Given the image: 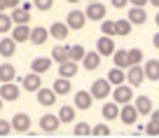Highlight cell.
<instances>
[{"label":"cell","mask_w":159,"mask_h":138,"mask_svg":"<svg viewBox=\"0 0 159 138\" xmlns=\"http://www.w3.org/2000/svg\"><path fill=\"white\" fill-rule=\"evenodd\" d=\"M124 75H126V82H129L131 87H140V84H143V80H145V73H143V66H140V63L129 66Z\"/></svg>","instance_id":"obj_5"},{"label":"cell","mask_w":159,"mask_h":138,"mask_svg":"<svg viewBox=\"0 0 159 138\" xmlns=\"http://www.w3.org/2000/svg\"><path fill=\"white\" fill-rule=\"evenodd\" d=\"M10 19H12V24H30V12L24 10V7H12Z\"/></svg>","instance_id":"obj_23"},{"label":"cell","mask_w":159,"mask_h":138,"mask_svg":"<svg viewBox=\"0 0 159 138\" xmlns=\"http://www.w3.org/2000/svg\"><path fill=\"white\" fill-rule=\"evenodd\" d=\"M110 94H112V101L119 103V105H122V103H131V101H134V87L122 82V84H117Z\"/></svg>","instance_id":"obj_2"},{"label":"cell","mask_w":159,"mask_h":138,"mask_svg":"<svg viewBox=\"0 0 159 138\" xmlns=\"http://www.w3.org/2000/svg\"><path fill=\"white\" fill-rule=\"evenodd\" d=\"M108 80L110 84H115V87H117V84H122V82H126V75H124V68H117V66H115V68H110V73H108Z\"/></svg>","instance_id":"obj_28"},{"label":"cell","mask_w":159,"mask_h":138,"mask_svg":"<svg viewBox=\"0 0 159 138\" xmlns=\"http://www.w3.org/2000/svg\"><path fill=\"white\" fill-rule=\"evenodd\" d=\"M10 124H12V131H16V133H26V131L30 129V117H28L26 113H16V115H12Z\"/></svg>","instance_id":"obj_6"},{"label":"cell","mask_w":159,"mask_h":138,"mask_svg":"<svg viewBox=\"0 0 159 138\" xmlns=\"http://www.w3.org/2000/svg\"><path fill=\"white\" fill-rule=\"evenodd\" d=\"M30 35V26L28 24H14L12 26V40L14 42H26Z\"/></svg>","instance_id":"obj_17"},{"label":"cell","mask_w":159,"mask_h":138,"mask_svg":"<svg viewBox=\"0 0 159 138\" xmlns=\"http://www.w3.org/2000/svg\"><path fill=\"white\" fill-rule=\"evenodd\" d=\"M148 2H152V7H159V0H148Z\"/></svg>","instance_id":"obj_48"},{"label":"cell","mask_w":159,"mask_h":138,"mask_svg":"<svg viewBox=\"0 0 159 138\" xmlns=\"http://www.w3.org/2000/svg\"><path fill=\"white\" fill-rule=\"evenodd\" d=\"M96 52H98L101 56H112V52H115L112 38H110V35H101L98 42H96Z\"/></svg>","instance_id":"obj_14"},{"label":"cell","mask_w":159,"mask_h":138,"mask_svg":"<svg viewBox=\"0 0 159 138\" xmlns=\"http://www.w3.org/2000/svg\"><path fill=\"white\" fill-rule=\"evenodd\" d=\"M101 33H103V35H110V38H112V35H115V21L103 19V24H101Z\"/></svg>","instance_id":"obj_37"},{"label":"cell","mask_w":159,"mask_h":138,"mask_svg":"<svg viewBox=\"0 0 159 138\" xmlns=\"http://www.w3.org/2000/svg\"><path fill=\"white\" fill-rule=\"evenodd\" d=\"M126 61H129V66H136V63H143V52L140 49H126Z\"/></svg>","instance_id":"obj_34"},{"label":"cell","mask_w":159,"mask_h":138,"mask_svg":"<svg viewBox=\"0 0 159 138\" xmlns=\"http://www.w3.org/2000/svg\"><path fill=\"white\" fill-rule=\"evenodd\" d=\"M143 73H145V77H148V80H152V82H159V61H157V59L145 61Z\"/></svg>","instance_id":"obj_19"},{"label":"cell","mask_w":159,"mask_h":138,"mask_svg":"<svg viewBox=\"0 0 159 138\" xmlns=\"http://www.w3.org/2000/svg\"><path fill=\"white\" fill-rule=\"evenodd\" d=\"M68 2H77V0H68Z\"/></svg>","instance_id":"obj_51"},{"label":"cell","mask_w":159,"mask_h":138,"mask_svg":"<svg viewBox=\"0 0 159 138\" xmlns=\"http://www.w3.org/2000/svg\"><path fill=\"white\" fill-rule=\"evenodd\" d=\"M21 94V89L14 82H0V99L2 101H16Z\"/></svg>","instance_id":"obj_8"},{"label":"cell","mask_w":159,"mask_h":138,"mask_svg":"<svg viewBox=\"0 0 159 138\" xmlns=\"http://www.w3.org/2000/svg\"><path fill=\"white\" fill-rule=\"evenodd\" d=\"M152 44H154V47H157V49H159V30H157V33H154V38H152Z\"/></svg>","instance_id":"obj_45"},{"label":"cell","mask_w":159,"mask_h":138,"mask_svg":"<svg viewBox=\"0 0 159 138\" xmlns=\"http://www.w3.org/2000/svg\"><path fill=\"white\" fill-rule=\"evenodd\" d=\"M110 91H112V84H110L105 77L94 80V82H91V89H89V94L94 96V99H98V101H105L110 96Z\"/></svg>","instance_id":"obj_1"},{"label":"cell","mask_w":159,"mask_h":138,"mask_svg":"<svg viewBox=\"0 0 159 138\" xmlns=\"http://www.w3.org/2000/svg\"><path fill=\"white\" fill-rule=\"evenodd\" d=\"M103 117H105V119H117V117H119V103L108 101V103L103 105Z\"/></svg>","instance_id":"obj_30"},{"label":"cell","mask_w":159,"mask_h":138,"mask_svg":"<svg viewBox=\"0 0 159 138\" xmlns=\"http://www.w3.org/2000/svg\"><path fill=\"white\" fill-rule=\"evenodd\" d=\"M7 7H5V0H0V12H5Z\"/></svg>","instance_id":"obj_47"},{"label":"cell","mask_w":159,"mask_h":138,"mask_svg":"<svg viewBox=\"0 0 159 138\" xmlns=\"http://www.w3.org/2000/svg\"><path fill=\"white\" fill-rule=\"evenodd\" d=\"M0 110H2V99H0Z\"/></svg>","instance_id":"obj_50"},{"label":"cell","mask_w":159,"mask_h":138,"mask_svg":"<svg viewBox=\"0 0 159 138\" xmlns=\"http://www.w3.org/2000/svg\"><path fill=\"white\" fill-rule=\"evenodd\" d=\"M49 66H52V59L49 56H38V59H33V63H30V70L33 73H47L49 70Z\"/></svg>","instance_id":"obj_25"},{"label":"cell","mask_w":159,"mask_h":138,"mask_svg":"<svg viewBox=\"0 0 159 138\" xmlns=\"http://www.w3.org/2000/svg\"><path fill=\"white\" fill-rule=\"evenodd\" d=\"M126 19L131 21V26H140V24L148 21V12H145V7H129Z\"/></svg>","instance_id":"obj_15"},{"label":"cell","mask_w":159,"mask_h":138,"mask_svg":"<svg viewBox=\"0 0 159 138\" xmlns=\"http://www.w3.org/2000/svg\"><path fill=\"white\" fill-rule=\"evenodd\" d=\"M35 99H38L40 105L49 108V105L56 103V91H54V89H47V87H40L38 91H35Z\"/></svg>","instance_id":"obj_7"},{"label":"cell","mask_w":159,"mask_h":138,"mask_svg":"<svg viewBox=\"0 0 159 138\" xmlns=\"http://www.w3.org/2000/svg\"><path fill=\"white\" fill-rule=\"evenodd\" d=\"M134 108L138 110V115H150L152 113V101H150V96H138V99H134Z\"/></svg>","instance_id":"obj_24"},{"label":"cell","mask_w":159,"mask_h":138,"mask_svg":"<svg viewBox=\"0 0 159 138\" xmlns=\"http://www.w3.org/2000/svg\"><path fill=\"white\" fill-rule=\"evenodd\" d=\"M52 89L56 91V96H66V94H70L73 84H70V80H68V77H59V80H54Z\"/></svg>","instance_id":"obj_26"},{"label":"cell","mask_w":159,"mask_h":138,"mask_svg":"<svg viewBox=\"0 0 159 138\" xmlns=\"http://www.w3.org/2000/svg\"><path fill=\"white\" fill-rule=\"evenodd\" d=\"M14 54H16V42L12 38H2V40H0V56L12 59Z\"/></svg>","instance_id":"obj_20"},{"label":"cell","mask_w":159,"mask_h":138,"mask_svg":"<svg viewBox=\"0 0 159 138\" xmlns=\"http://www.w3.org/2000/svg\"><path fill=\"white\" fill-rule=\"evenodd\" d=\"M84 16L89 21H103L105 19V5H101L98 0H96V2H89V7L84 10Z\"/></svg>","instance_id":"obj_9"},{"label":"cell","mask_w":159,"mask_h":138,"mask_svg":"<svg viewBox=\"0 0 159 138\" xmlns=\"http://www.w3.org/2000/svg\"><path fill=\"white\" fill-rule=\"evenodd\" d=\"M77 68L80 66L75 63V61H63V63H59V77H75V75H77Z\"/></svg>","instance_id":"obj_22"},{"label":"cell","mask_w":159,"mask_h":138,"mask_svg":"<svg viewBox=\"0 0 159 138\" xmlns=\"http://www.w3.org/2000/svg\"><path fill=\"white\" fill-rule=\"evenodd\" d=\"M143 131H145V133H150V136H159V122L150 119V122L143 126Z\"/></svg>","instance_id":"obj_40"},{"label":"cell","mask_w":159,"mask_h":138,"mask_svg":"<svg viewBox=\"0 0 159 138\" xmlns=\"http://www.w3.org/2000/svg\"><path fill=\"white\" fill-rule=\"evenodd\" d=\"M16 80V68L12 63H0V82H14Z\"/></svg>","instance_id":"obj_27"},{"label":"cell","mask_w":159,"mask_h":138,"mask_svg":"<svg viewBox=\"0 0 159 138\" xmlns=\"http://www.w3.org/2000/svg\"><path fill=\"white\" fill-rule=\"evenodd\" d=\"M112 61L117 68H129V61H126V49H115L112 52Z\"/></svg>","instance_id":"obj_31"},{"label":"cell","mask_w":159,"mask_h":138,"mask_svg":"<svg viewBox=\"0 0 159 138\" xmlns=\"http://www.w3.org/2000/svg\"><path fill=\"white\" fill-rule=\"evenodd\" d=\"M82 56H84V47H82V44H70L68 59L75 61V63H80V61H82Z\"/></svg>","instance_id":"obj_32"},{"label":"cell","mask_w":159,"mask_h":138,"mask_svg":"<svg viewBox=\"0 0 159 138\" xmlns=\"http://www.w3.org/2000/svg\"><path fill=\"white\" fill-rule=\"evenodd\" d=\"M91 133L94 136H108L110 133V126L105 122H101V124H96V126H91Z\"/></svg>","instance_id":"obj_38"},{"label":"cell","mask_w":159,"mask_h":138,"mask_svg":"<svg viewBox=\"0 0 159 138\" xmlns=\"http://www.w3.org/2000/svg\"><path fill=\"white\" fill-rule=\"evenodd\" d=\"M129 2L134 7H145V5H148V0H129Z\"/></svg>","instance_id":"obj_43"},{"label":"cell","mask_w":159,"mask_h":138,"mask_svg":"<svg viewBox=\"0 0 159 138\" xmlns=\"http://www.w3.org/2000/svg\"><path fill=\"white\" fill-rule=\"evenodd\" d=\"M87 24V16L82 10H70L68 12V19H66V26H68L70 30H80V28H84Z\"/></svg>","instance_id":"obj_4"},{"label":"cell","mask_w":159,"mask_h":138,"mask_svg":"<svg viewBox=\"0 0 159 138\" xmlns=\"http://www.w3.org/2000/svg\"><path fill=\"white\" fill-rule=\"evenodd\" d=\"M91 105H94V96L89 91H84V89L75 91V108L77 110H89Z\"/></svg>","instance_id":"obj_12"},{"label":"cell","mask_w":159,"mask_h":138,"mask_svg":"<svg viewBox=\"0 0 159 138\" xmlns=\"http://www.w3.org/2000/svg\"><path fill=\"white\" fill-rule=\"evenodd\" d=\"M87 2H96V0H87Z\"/></svg>","instance_id":"obj_52"},{"label":"cell","mask_w":159,"mask_h":138,"mask_svg":"<svg viewBox=\"0 0 159 138\" xmlns=\"http://www.w3.org/2000/svg\"><path fill=\"white\" fill-rule=\"evenodd\" d=\"M119 119L124 124H136V119H138V110L134 108V103H122V108H119Z\"/></svg>","instance_id":"obj_10"},{"label":"cell","mask_w":159,"mask_h":138,"mask_svg":"<svg viewBox=\"0 0 159 138\" xmlns=\"http://www.w3.org/2000/svg\"><path fill=\"white\" fill-rule=\"evenodd\" d=\"M73 131H75V136H89V133H91V126H89L87 122H77Z\"/></svg>","instance_id":"obj_36"},{"label":"cell","mask_w":159,"mask_h":138,"mask_svg":"<svg viewBox=\"0 0 159 138\" xmlns=\"http://www.w3.org/2000/svg\"><path fill=\"white\" fill-rule=\"evenodd\" d=\"M7 133H12L10 119H0V136H7Z\"/></svg>","instance_id":"obj_41"},{"label":"cell","mask_w":159,"mask_h":138,"mask_svg":"<svg viewBox=\"0 0 159 138\" xmlns=\"http://www.w3.org/2000/svg\"><path fill=\"white\" fill-rule=\"evenodd\" d=\"M101 59H103V56L98 54V52H84V56H82V61H80V63L84 66L87 70H96L101 66Z\"/></svg>","instance_id":"obj_16"},{"label":"cell","mask_w":159,"mask_h":138,"mask_svg":"<svg viewBox=\"0 0 159 138\" xmlns=\"http://www.w3.org/2000/svg\"><path fill=\"white\" fill-rule=\"evenodd\" d=\"M10 30H12V19H10V14L0 12V33L5 35V33H10Z\"/></svg>","instance_id":"obj_35"},{"label":"cell","mask_w":159,"mask_h":138,"mask_svg":"<svg viewBox=\"0 0 159 138\" xmlns=\"http://www.w3.org/2000/svg\"><path fill=\"white\" fill-rule=\"evenodd\" d=\"M129 33H131V21L129 19L115 21V35H129Z\"/></svg>","instance_id":"obj_33"},{"label":"cell","mask_w":159,"mask_h":138,"mask_svg":"<svg viewBox=\"0 0 159 138\" xmlns=\"http://www.w3.org/2000/svg\"><path fill=\"white\" fill-rule=\"evenodd\" d=\"M59 126H61L59 115L47 113V115H42V117H40V129H42L45 133H56V131H59Z\"/></svg>","instance_id":"obj_3"},{"label":"cell","mask_w":159,"mask_h":138,"mask_svg":"<svg viewBox=\"0 0 159 138\" xmlns=\"http://www.w3.org/2000/svg\"><path fill=\"white\" fill-rule=\"evenodd\" d=\"M110 2H112V7H115V10H122V7H126V5H129V0H110Z\"/></svg>","instance_id":"obj_42"},{"label":"cell","mask_w":159,"mask_h":138,"mask_svg":"<svg viewBox=\"0 0 159 138\" xmlns=\"http://www.w3.org/2000/svg\"><path fill=\"white\" fill-rule=\"evenodd\" d=\"M21 87L26 89V91H38L40 87H42V80H40V73H33V70H30L28 75H24V80H21Z\"/></svg>","instance_id":"obj_11"},{"label":"cell","mask_w":159,"mask_h":138,"mask_svg":"<svg viewBox=\"0 0 159 138\" xmlns=\"http://www.w3.org/2000/svg\"><path fill=\"white\" fill-rule=\"evenodd\" d=\"M68 26H66V21H54V24L49 26V35L54 40H66L68 38Z\"/></svg>","instance_id":"obj_18"},{"label":"cell","mask_w":159,"mask_h":138,"mask_svg":"<svg viewBox=\"0 0 159 138\" xmlns=\"http://www.w3.org/2000/svg\"><path fill=\"white\" fill-rule=\"evenodd\" d=\"M150 115H152V119H154V122H159V110H152Z\"/></svg>","instance_id":"obj_46"},{"label":"cell","mask_w":159,"mask_h":138,"mask_svg":"<svg viewBox=\"0 0 159 138\" xmlns=\"http://www.w3.org/2000/svg\"><path fill=\"white\" fill-rule=\"evenodd\" d=\"M59 119H61V124L75 122V105H61L59 108Z\"/></svg>","instance_id":"obj_29"},{"label":"cell","mask_w":159,"mask_h":138,"mask_svg":"<svg viewBox=\"0 0 159 138\" xmlns=\"http://www.w3.org/2000/svg\"><path fill=\"white\" fill-rule=\"evenodd\" d=\"M68 49H70V44H54L49 59L54 63H63V61H68Z\"/></svg>","instance_id":"obj_21"},{"label":"cell","mask_w":159,"mask_h":138,"mask_svg":"<svg viewBox=\"0 0 159 138\" xmlns=\"http://www.w3.org/2000/svg\"><path fill=\"white\" fill-rule=\"evenodd\" d=\"M33 7H38L42 12H49L54 7V0H33Z\"/></svg>","instance_id":"obj_39"},{"label":"cell","mask_w":159,"mask_h":138,"mask_svg":"<svg viewBox=\"0 0 159 138\" xmlns=\"http://www.w3.org/2000/svg\"><path fill=\"white\" fill-rule=\"evenodd\" d=\"M28 40H30V44H45L47 40H49V30H47L45 26H33Z\"/></svg>","instance_id":"obj_13"},{"label":"cell","mask_w":159,"mask_h":138,"mask_svg":"<svg viewBox=\"0 0 159 138\" xmlns=\"http://www.w3.org/2000/svg\"><path fill=\"white\" fill-rule=\"evenodd\" d=\"M21 0H5V7H19Z\"/></svg>","instance_id":"obj_44"},{"label":"cell","mask_w":159,"mask_h":138,"mask_svg":"<svg viewBox=\"0 0 159 138\" xmlns=\"http://www.w3.org/2000/svg\"><path fill=\"white\" fill-rule=\"evenodd\" d=\"M154 24H157V26H159V12H157V16H154Z\"/></svg>","instance_id":"obj_49"}]
</instances>
